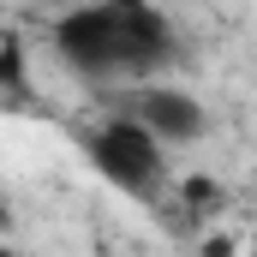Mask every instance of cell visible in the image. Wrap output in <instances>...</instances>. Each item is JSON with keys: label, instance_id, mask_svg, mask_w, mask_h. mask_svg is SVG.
Returning a JSON list of instances; mask_svg holds the SVG:
<instances>
[{"label": "cell", "instance_id": "4", "mask_svg": "<svg viewBox=\"0 0 257 257\" xmlns=\"http://www.w3.org/2000/svg\"><path fill=\"white\" fill-rule=\"evenodd\" d=\"M0 78H6V90H12V96L24 90V48H18V36H6V54H0Z\"/></svg>", "mask_w": 257, "mask_h": 257}, {"label": "cell", "instance_id": "2", "mask_svg": "<svg viewBox=\"0 0 257 257\" xmlns=\"http://www.w3.org/2000/svg\"><path fill=\"white\" fill-rule=\"evenodd\" d=\"M168 144L156 138V132L144 126V120H108V126H96L84 138V156H90V168L114 186V192H132V197H150L162 180H168V156H162Z\"/></svg>", "mask_w": 257, "mask_h": 257}, {"label": "cell", "instance_id": "3", "mask_svg": "<svg viewBox=\"0 0 257 257\" xmlns=\"http://www.w3.org/2000/svg\"><path fill=\"white\" fill-rule=\"evenodd\" d=\"M132 120H144L162 144H192L197 132H203V108H197V96H186V90L144 84L132 96Z\"/></svg>", "mask_w": 257, "mask_h": 257}, {"label": "cell", "instance_id": "6", "mask_svg": "<svg viewBox=\"0 0 257 257\" xmlns=\"http://www.w3.org/2000/svg\"><path fill=\"white\" fill-rule=\"evenodd\" d=\"M251 257H257V233H251Z\"/></svg>", "mask_w": 257, "mask_h": 257}, {"label": "cell", "instance_id": "5", "mask_svg": "<svg viewBox=\"0 0 257 257\" xmlns=\"http://www.w3.org/2000/svg\"><path fill=\"white\" fill-rule=\"evenodd\" d=\"M0 257H24V251H0Z\"/></svg>", "mask_w": 257, "mask_h": 257}, {"label": "cell", "instance_id": "1", "mask_svg": "<svg viewBox=\"0 0 257 257\" xmlns=\"http://www.w3.org/2000/svg\"><path fill=\"white\" fill-rule=\"evenodd\" d=\"M54 54L78 78H156L174 60V30L150 0H78L54 18Z\"/></svg>", "mask_w": 257, "mask_h": 257}]
</instances>
